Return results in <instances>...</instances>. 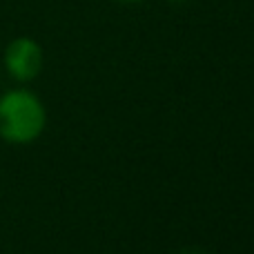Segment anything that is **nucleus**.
Here are the masks:
<instances>
[{
  "label": "nucleus",
  "instance_id": "2",
  "mask_svg": "<svg viewBox=\"0 0 254 254\" xmlns=\"http://www.w3.org/2000/svg\"><path fill=\"white\" fill-rule=\"evenodd\" d=\"M4 67L16 80H31L40 74L43 49L31 38H16L4 52Z\"/></svg>",
  "mask_w": 254,
  "mask_h": 254
},
{
  "label": "nucleus",
  "instance_id": "5",
  "mask_svg": "<svg viewBox=\"0 0 254 254\" xmlns=\"http://www.w3.org/2000/svg\"><path fill=\"white\" fill-rule=\"evenodd\" d=\"M172 2H185V0H172Z\"/></svg>",
  "mask_w": 254,
  "mask_h": 254
},
{
  "label": "nucleus",
  "instance_id": "1",
  "mask_svg": "<svg viewBox=\"0 0 254 254\" xmlns=\"http://www.w3.org/2000/svg\"><path fill=\"white\" fill-rule=\"evenodd\" d=\"M47 114L38 96L27 89H11L0 96V138L9 143H31L45 129Z\"/></svg>",
  "mask_w": 254,
  "mask_h": 254
},
{
  "label": "nucleus",
  "instance_id": "4",
  "mask_svg": "<svg viewBox=\"0 0 254 254\" xmlns=\"http://www.w3.org/2000/svg\"><path fill=\"white\" fill-rule=\"evenodd\" d=\"M121 2H138V0H121Z\"/></svg>",
  "mask_w": 254,
  "mask_h": 254
},
{
  "label": "nucleus",
  "instance_id": "3",
  "mask_svg": "<svg viewBox=\"0 0 254 254\" xmlns=\"http://www.w3.org/2000/svg\"><path fill=\"white\" fill-rule=\"evenodd\" d=\"M179 254H210L205 250H198V248H185V250H181Z\"/></svg>",
  "mask_w": 254,
  "mask_h": 254
}]
</instances>
